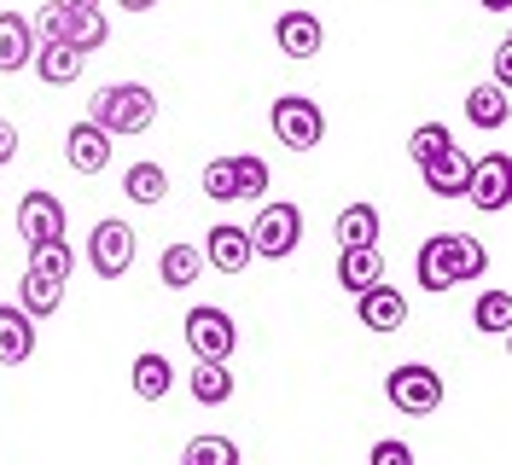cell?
<instances>
[{"instance_id": "obj_1", "label": "cell", "mask_w": 512, "mask_h": 465, "mask_svg": "<svg viewBox=\"0 0 512 465\" xmlns=\"http://www.w3.org/2000/svg\"><path fill=\"white\" fill-rule=\"evenodd\" d=\"M483 274H489V250L472 233H431L414 256V279H419V291H431V297H443L460 279H483Z\"/></svg>"}, {"instance_id": "obj_2", "label": "cell", "mask_w": 512, "mask_h": 465, "mask_svg": "<svg viewBox=\"0 0 512 465\" xmlns=\"http://www.w3.org/2000/svg\"><path fill=\"white\" fill-rule=\"evenodd\" d=\"M88 117L105 134H146V128L158 123V93L146 88V82H111V88L94 93Z\"/></svg>"}, {"instance_id": "obj_3", "label": "cell", "mask_w": 512, "mask_h": 465, "mask_svg": "<svg viewBox=\"0 0 512 465\" xmlns=\"http://www.w3.org/2000/svg\"><path fill=\"white\" fill-rule=\"evenodd\" d=\"M384 402L396 407L402 419H425L443 407V372L425 361H402L396 372H384Z\"/></svg>"}, {"instance_id": "obj_4", "label": "cell", "mask_w": 512, "mask_h": 465, "mask_svg": "<svg viewBox=\"0 0 512 465\" xmlns=\"http://www.w3.org/2000/svg\"><path fill=\"white\" fill-rule=\"evenodd\" d=\"M268 123H274L286 152H315L320 134H326V111H320L309 93H280L274 111H268Z\"/></svg>"}, {"instance_id": "obj_5", "label": "cell", "mask_w": 512, "mask_h": 465, "mask_svg": "<svg viewBox=\"0 0 512 465\" xmlns=\"http://www.w3.org/2000/svg\"><path fill=\"white\" fill-rule=\"evenodd\" d=\"M303 245V210L297 204H262V216L251 221V250L268 256V262H286L291 250Z\"/></svg>"}, {"instance_id": "obj_6", "label": "cell", "mask_w": 512, "mask_h": 465, "mask_svg": "<svg viewBox=\"0 0 512 465\" xmlns=\"http://www.w3.org/2000/svg\"><path fill=\"white\" fill-rule=\"evenodd\" d=\"M233 343H239V326H233V314L227 309H216V303L187 309V349L198 355V361H227Z\"/></svg>"}, {"instance_id": "obj_7", "label": "cell", "mask_w": 512, "mask_h": 465, "mask_svg": "<svg viewBox=\"0 0 512 465\" xmlns=\"http://www.w3.org/2000/svg\"><path fill=\"white\" fill-rule=\"evenodd\" d=\"M466 198L478 204L483 216H501V210L512 204V157H507V152H483V157H472Z\"/></svg>"}, {"instance_id": "obj_8", "label": "cell", "mask_w": 512, "mask_h": 465, "mask_svg": "<svg viewBox=\"0 0 512 465\" xmlns=\"http://www.w3.org/2000/svg\"><path fill=\"white\" fill-rule=\"evenodd\" d=\"M88 268H94L99 279H123L128 274V262H134V227L128 221H99L94 233H88Z\"/></svg>"}, {"instance_id": "obj_9", "label": "cell", "mask_w": 512, "mask_h": 465, "mask_svg": "<svg viewBox=\"0 0 512 465\" xmlns=\"http://www.w3.org/2000/svg\"><path fill=\"white\" fill-rule=\"evenodd\" d=\"M204 262L216 268L222 279H239L245 268L256 262L251 250V227H233V221H216L210 233H204Z\"/></svg>"}, {"instance_id": "obj_10", "label": "cell", "mask_w": 512, "mask_h": 465, "mask_svg": "<svg viewBox=\"0 0 512 465\" xmlns=\"http://www.w3.org/2000/svg\"><path fill=\"white\" fill-rule=\"evenodd\" d=\"M111 146H117V134H105L94 117H82V123L64 134V157H70L76 175H105L111 169Z\"/></svg>"}, {"instance_id": "obj_11", "label": "cell", "mask_w": 512, "mask_h": 465, "mask_svg": "<svg viewBox=\"0 0 512 465\" xmlns=\"http://www.w3.org/2000/svg\"><path fill=\"white\" fill-rule=\"evenodd\" d=\"M18 233H24V245H41V239H59L64 233V204L47 186H35V192L18 198Z\"/></svg>"}, {"instance_id": "obj_12", "label": "cell", "mask_w": 512, "mask_h": 465, "mask_svg": "<svg viewBox=\"0 0 512 465\" xmlns=\"http://www.w3.org/2000/svg\"><path fill=\"white\" fill-rule=\"evenodd\" d=\"M355 314H361V326H373V332H402V326H408V297L379 279V285L355 291Z\"/></svg>"}, {"instance_id": "obj_13", "label": "cell", "mask_w": 512, "mask_h": 465, "mask_svg": "<svg viewBox=\"0 0 512 465\" xmlns=\"http://www.w3.org/2000/svg\"><path fill=\"white\" fill-rule=\"evenodd\" d=\"M419 175H425V186H431L437 198H466V175H472V157H466V146H460V140H448L443 152L431 157V163H419Z\"/></svg>"}, {"instance_id": "obj_14", "label": "cell", "mask_w": 512, "mask_h": 465, "mask_svg": "<svg viewBox=\"0 0 512 465\" xmlns=\"http://www.w3.org/2000/svg\"><path fill=\"white\" fill-rule=\"evenodd\" d=\"M35 355V314L24 303H0V367H24Z\"/></svg>"}, {"instance_id": "obj_15", "label": "cell", "mask_w": 512, "mask_h": 465, "mask_svg": "<svg viewBox=\"0 0 512 465\" xmlns=\"http://www.w3.org/2000/svg\"><path fill=\"white\" fill-rule=\"evenodd\" d=\"M274 41H280L286 59H315L320 47H326V24H320L315 12H280Z\"/></svg>"}, {"instance_id": "obj_16", "label": "cell", "mask_w": 512, "mask_h": 465, "mask_svg": "<svg viewBox=\"0 0 512 465\" xmlns=\"http://www.w3.org/2000/svg\"><path fill=\"white\" fill-rule=\"evenodd\" d=\"M35 76L47 82V88H70L76 76H82V64H88V53L82 47H70V41H53V47H35Z\"/></svg>"}, {"instance_id": "obj_17", "label": "cell", "mask_w": 512, "mask_h": 465, "mask_svg": "<svg viewBox=\"0 0 512 465\" xmlns=\"http://www.w3.org/2000/svg\"><path fill=\"white\" fill-rule=\"evenodd\" d=\"M384 279V250L379 245H344V256H338V285L344 291H367V285H379Z\"/></svg>"}, {"instance_id": "obj_18", "label": "cell", "mask_w": 512, "mask_h": 465, "mask_svg": "<svg viewBox=\"0 0 512 465\" xmlns=\"http://www.w3.org/2000/svg\"><path fill=\"white\" fill-rule=\"evenodd\" d=\"M30 59H35L30 18H18V12H0V76H18Z\"/></svg>"}, {"instance_id": "obj_19", "label": "cell", "mask_w": 512, "mask_h": 465, "mask_svg": "<svg viewBox=\"0 0 512 465\" xmlns=\"http://www.w3.org/2000/svg\"><path fill=\"white\" fill-rule=\"evenodd\" d=\"M507 117H512V93H507V88L483 82V88L466 93V123H472V128L495 134V128H507Z\"/></svg>"}, {"instance_id": "obj_20", "label": "cell", "mask_w": 512, "mask_h": 465, "mask_svg": "<svg viewBox=\"0 0 512 465\" xmlns=\"http://www.w3.org/2000/svg\"><path fill=\"white\" fill-rule=\"evenodd\" d=\"M134 396L140 402H163L169 390H175V367H169V355H158V349H146V355H134Z\"/></svg>"}, {"instance_id": "obj_21", "label": "cell", "mask_w": 512, "mask_h": 465, "mask_svg": "<svg viewBox=\"0 0 512 465\" xmlns=\"http://www.w3.org/2000/svg\"><path fill=\"white\" fill-rule=\"evenodd\" d=\"M187 390L198 407H222L227 396H233V372H227V361H198V367L187 372Z\"/></svg>"}, {"instance_id": "obj_22", "label": "cell", "mask_w": 512, "mask_h": 465, "mask_svg": "<svg viewBox=\"0 0 512 465\" xmlns=\"http://www.w3.org/2000/svg\"><path fill=\"white\" fill-rule=\"evenodd\" d=\"M198 274H204V250H192V245H163L158 279L169 285V291H187V285H198Z\"/></svg>"}, {"instance_id": "obj_23", "label": "cell", "mask_w": 512, "mask_h": 465, "mask_svg": "<svg viewBox=\"0 0 512 465\" xmlns=\"http://www.w3.org/2000/svg\"><path fill=\"white\" fill-rule=\"evenodd\" d=\"M123 192H128V204H163V198H169V175H163V163H128L123 169Z\"/></svg>"}, {"instance_id": "obj_24", "label": "cell", "mask_w": 512, "mask_h": 465, "mask_svg": "<svg viewBox=\"0 0 512 465\" xmlns=\"http://www.w3.org/2000/svg\"><path fill=\"white\" fill-rule=\"evenodd\" d=\"M338 245H379V210L373 204H350V210H338Z\"/></svg>"}, {"instance_id": "obj_25", "label": "cell", "mask_w": 512, "mask_h": 465, "mask_svg": "<svg viewBox=\"0 0 512 465\" xmlns=\"http://www.w3.org/2000/svg\"><path fill=\"white\" fill-rule=\"evenodd\" d=\"M472 326L489 332V338H507L512 332V291H483L478 309H472Z\"/></svg>"}, {"instance_id": "obj_26", "label": "cell", "mask_w": 512, "mask_h": 465, "mask_svg": "<svg viewBox=\"0 0 512 465\" xmlns=\"http://www.w3.org/2000/svg\"><path fill=\"white\" fill-rule=\"evenodd\" d=\"M70 268H76V250L59 239H41V245H30V274H47V279H70Z\"/></svg>"}, {"instance_id": "obj_27", "label": "cell", "mask_w": 512, "mask_h": 465, "mask_svg": "<svg viewBox=\"0 0 512 465\" xmlns=\"http://www.w3.org/2000/svg\"><path fill=\"white\" fill-rule=\"evenodd\" d=\"M64 303V279H47V274H24V309L35 320H53Z\"/></svg>"}, {"instance_id": "obj_28", "label": "cell", "mask_w": 512, "mask_h": 465, "mask_svg": "<svg viewBox=\"0 0 512 465\" xmlns=\"http://www.w3.org/2000/svg\"><path fill=\"white\" fill-rule=\"evenodd\" d=\"M105 35H111V24H105V12H99V6H82V12H70V47H82V53H99V47H105Z\"/></svg>"}, {"instance_id": "obj_29", "label": "cell", "mask_w": 512, "mask_h": 465, "mask_svg": "<svg viewBox=\"0 0 512 465\" xmlns=\"http://www.w3.org/2000/svg\"><path fill=\"white\" fill-rule=\"evenodd\" d=\"M268 192V163L256 152H239L233 157V198H262Z\"/></svg>"}, {"instance_id": "obj_30", "label": "cell", "mask_w": 512, "mask_h": 465, "mask_svg": "<svg viewBox=\"0 0 512 465\" xmlns=\"http://www.w3.org/2000/svg\"><path fill=\"white\" fill-rule=\"evenodd\" d=\"M187 465H239V442L233 436H192Z\"/></svg>"}, {"instance_id": "obj_31", "label": "cell", "mask_w": 512, "mask_h": 465, "mask_svg": "<svg viewBox=\"0 0 512 465\" xmlns=\"http://www.w3.org/2000/svg\"><path fill=\"white\" fill-rule=\"evenodd\" d=\"M30 35H35V47H53V41H70V12H64L59 0L53 6H41L30 18Z\"/></svg>"}, {"instance_id": "obj_32", "label": "cell", "mask_w": 512, "mask_h": 465, "mask_svg": "<svg viewBox=\"0 0 512 465\" xmlns=\"http://www.w3.org/2000/svg\"><path fill=\"white\" fill-rule=\"evenodd\" d=\"M198 186H204V198L233 204V157H210V163H204V175H198Z\"/></svg>"}, {"instance_id": "obj_33", "label": "cell", "mask_w": 512, "mask_h": 465, "mask_svg": "<svg viewBox=\"0 0 512 465\" xmlns=\"http://www.w3.org/2000/svg\"><path fill=\"white\" fill-rule=\"evenodd\" d=\"M448 140H454V134H448V123H419L414 140H408V157H414V163H431Z\"/></svg>"}, {"instance_id": "obj_34", "label": "cell", "mask_w": 512, "mask_h": 465, "mask_svg": "<svg viewBox=\"0 0 512 465\" xmlns=\"http://www.w3.org/2000/svg\"><path fill=\"white\" fill-rule=\"evenodd\" d=\"M373 465H414L408 442H373Z\"/></svg>"}, {"instance_id": "obj_35", "label": "cell", "mask_w": 512, "mask_h": 465, "mask_svg": "<svg viewBox=\"0 0 512 465\" xmlns=\"http://www.w3.org/2000/svg\"><path fill=\"white\" fill-rule=\"evenodd\" d=\"M495 88H512V35L495 47Z\"/></svg>"}, {"instance_id": "obj_36", "label": "cell", "mask_w": 512, "mask_h": 465, "mask_svg": "<svg viewBox=\"0 0 512 465\" xmlns=\"http://www.w3.org/2000/svg\"><path fill=\"white\" fill-rule=\"evenodd\" d=\"M12 157H18V128H12V123H0V169H6Z\"/></svg>"}, {"instance_id": "obj_37", "label": "cell", "mask_w": 512, "mask_h": 465, "mask_svg": "<svg viewBox=\"0 0 512 465\" xmlns=\"http://www.w3.org/2000/svg\"><path fill=\"white\" fill-rule=\"evenodd\" d=\"M117 6H128V12H152L158 0H117Z\"/></svg>"}, {"instance_id": "obj_38", "label": "cell", "mask_w": 512, "mask_h": 465, "mask_svg": "<svg viewBox=\"0 0 512 465\" xmlns=\"http://www.w3.org/2000/svg\"><path fill=\"white\" fill-rule=\"evenodd\" d=\"M483 12H512V0H483Z\"/></svg>"}, {"instance_id": "obj_39", "label": "cell", "mask_w": 512, "mask_h": 465, "mask_svg": "<svg viewBox=\"0 0 512 465\" xmlns=\"http://www.w3.org/2000/svg\"><path fill=\"white\" fill-rule=\"evenodd\" d=\"M64 12H82V6H99V0H59Z\"/></svg>"}]
</instances>
